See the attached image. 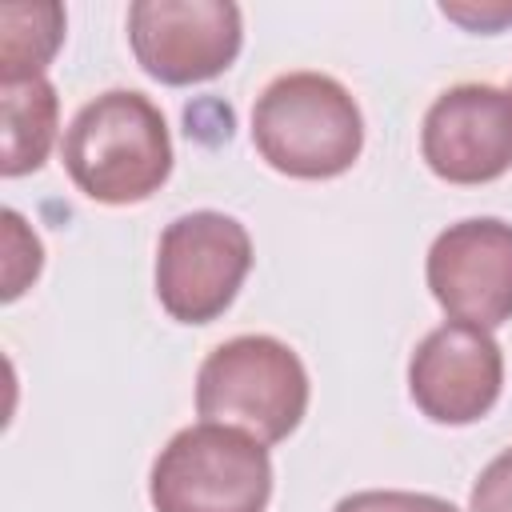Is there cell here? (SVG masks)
Listing matches in <instances>:
<instances>
[{
  "label": "cell",
  "mask_w": 512,
  "mask_h": 512,
  "mask_svg": "<svg viewBox=\"0 0 512 512\" xmlns=\"http://www.w3.org/2000/svg\"><path fill=\"white\" fill-rule=\"evenodd\" d=\"M72 184L96 204H140L172 176V136L156 100L112 88L88 100L60 144Z\"/></svg>",
  "instance_id": "obj_1"
},
{
  "label": "cell",
  "mask_w": 512,
  "mask_h": 512,
  "mask_svg": "<svg viewBox=\"0 0 512 512\" xmlns=\"http://www.w3.org/2000/svg\"><path fill=\"white\" fill-rule=\"evenodd\" d=\"M252 144L284 176L332 180L360 160L364 116L336 76L284 72L252 104Z\"/></svg>",
  "instance_id": "obj_2"
},
{
  "label": "cell",
  "mask_w": 512,
  "mask_h": 512,
  "mask_svg": "<svg viewBox=\"0 0 512 512\" xmlns=\"http://www.w3.org/2000/svg\"><path fill=\"white\" fill-rule=\"evenodd\" d=\"M196 412L260 444H280L308 412V368L276 336L248 332L216 344L196 368Z\"/></svg>",
  "instance_id": "obj_3"
},
{
  "label": "cell",
  "mask_w": 512,
  "mask_h": 512,
  "mask_svg": "<svg viewBox=\"0 0 512 512\" xmlns=\"http://www.w3.org/2000/svg\"><path fill=\"white\" fill-rule=\"evenodd\" d=\"M156 512H264L272 500L268 444L232 424H188L152 460Z\"/></svg>",
  "instance_id": "obj_4"
},
{
  "label": "cell",
  "mask_w": 512,
  "mask_h": 512,
  "mask_svg": "<svg viewBox=\"0 0 512 512\" xmlns=\"http://www.w3.org/2000/svg\"><path fill=\"white\" fill-rule=\"evenodd\" d=\"M252 268V236L228 212H184L156 244V300L180 324H212Z\"/></svg>",
  "instance_id": "obj_5"
},
{
  "label": "cell",
  "mask_w": 512,
  "mask_h": 512,
  "mask_svg": "<svg viewBox=\"0 0 512 512\" xmlns=\"http://www.w3.org/2000/svg\"><path fill=\"white\" fill-rule=\"evenodd\" d=\"M136 64L172 88L204 84L232 68L244 44V16L232 0H136L128 8Z\"/></svg>",
  "instance_id": "obj_6"
},
{
  "label": "cell",
  "mask_w": 512,
  "mask_h": 512,
  "mask_svg": "<svg viewBox=\"0 0 512 512\" xmlns=\"http://www.w3.org/2000/svg\"><path fill=\"white\" fill-rule=\"evenodd\" d=\"M424 276L448 320L500 328L512 320V224L496 216L448 224L428 248Z\"/></svg>",
  "instance_id": "obj_7"
},
{
  "label": "cell",
  "mask_w": 512,
  "mask_h": 512,
  "mask_svg": "<svg viewBox=\"0 0 512 512\" xmlns=\"http://www.w3.org/2000/svg\"><path fill=\"white\" fill-rule=\"evenodd\" d=\"M504 388V356L488 328L444 320L408 360V396L432 424H476Z\"/></svg>",
  "instance_id": "obj_8"
},
{
  "label": "cell",
  "mask_w": 512,
  "mask_h": 512,
  "mask_svg": "<svg viewBox=\"0 0 512 512\" xmlns=\"http://www.w3.org/2000/svg\"><path fill=\"white\" fill-rule=\"evenodd\" d=\"M420 156L448 184H488L512 168V92L496 84L444 88L420 124Z\"/></svg>",
  "instance_id": "obj_9"
},
{
  "label": "cell",
  "mask_w": 512,
  "mask_h": 512,
  "mask_svg": "<svg viewBox=\"0 0 512 512\" xmlns=\"http://www.w3.org/2000/svg\"><path fill=\"white\" fill-rule=\"evenodd\" d=\"M0 112H4V144H0V172L24 176L36 172L56 140L60 96L48 76L28 80H0Z\"/></svg>",
  "instance_id": "obj_10"
},
{
  "label": "cell",
  "mask_w": 512,
  "mask_h": 512,
  "mask_svg": "<svg viewBox=\"0 0 512 512\" xmlns=\"http://www.w3.org/2000/svg\"><path fill=\"white\" fill-rule=\"evenodd\" d=\"M64 8L40 4H0V80L44 76L48 60L64 44Z\"/></svg>",
  "instance_id": "obj_11"
},
{
  "label": "cell",
  "mask_w": 512,
  "mask_h": 512,
  "mask_svg": "<svg viewBox=\"0 0 512 512\" xmlns=\"http://www.w3.org/2000/svg\"><path fill=\"white\" fill-rule=\"evenodd\" d=\"M4 300H16L44 268L40 236L24 224L16 208H4Z\"/></svg>",
  "instance_id": "obj_12"
},
{
  "label": "cell",
  "mask_w": 512,
  "mask_h": 512,
  "mask_svg": "<svg viewBox=\"0 0 512 512\" xmlns=\"http://www.w3.org/2000/svg\"><path fill=\"white\" fill-rule=\"evenodd\" d=\"M332 512H460L452 500L432 492H404V488H364L344 496Z\"/></svg>",
  "instance_id": "obj_13"
},
{
  "label": "cell",
  "mask_w": 512,
  "mask_h": 512,
  "mask_svg": "<svg viewBox=\"0 0 512 512\" xmlns=\"http://www.w3.org/2000/svg\"><path fill=\"white\" fill-rule=\"evenodd\" d=\"M468 512H512V448L480 468L468 492Z\"/></svg>",
  "instance_id": "obj_14"
},
{
  "label": "cell",
  "mask_w": 512,
  "mask_h": 512,
  "mask_svg": "<svg viewBox=\"0 0 512 512\" xmlns=\"http://www.w3.org/2000/svg\"><path fill=\"white\" fill-rule=\"evenodd\" d=\"M440 12H444L448 20H456L460 28H468V32H500L504 24H512V4H504V0H484V4H476V0H468V4H440Z\"/></svg>",
  "instance_id": "obj_15"
},
{
  "label": "cell",
  "mask_w": 512,
  "mask_h": 512,
  "mask_svg": "<svg viewBox=\"0 0 512 512\" xmlns=\"http://www.w3.org/2000/svg\"><path fill=\"white\" fill-rule=\"evenodd\" d=\"M508 92H512V88H508Z\"/></svg>",
  "instance_id": "obj_16"
}]
</instances>
